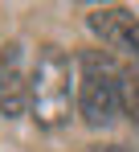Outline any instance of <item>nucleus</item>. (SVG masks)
Segmentation results:
<instances>
[{
	"label": "nucleus",
	"mask_w": 139,
	"mask_h": 152,
	"mask_svg": "<svg viewBox=\"0 0 139 152\" xmlns=\"http://www.w3.org/2000/svg\"><path fill=\"white\" fill-rule=\"evenodd\" d=\"M119 107L127 111V119L139 127V70H127L123 74V95H119Z\"/></svg>",
	"instance_id": "obj_5"
},
{
	"label": "nucleus",
	"mask_w": 139,
	"mask_h": 152,
	"mask_svg": "<svg viewBox=\"0 0 139 152\" xmlns=\"http://www.w3.org/2000/svg\"><path fill=\"white\" fill-rule=\"evenodd\" d=\"M86 25L94 37H102V45L127 53V58H139V21L127 8H94Z\"/></svg>",
	"instance_id": "obj_3"
},
{
	"label": "nucleus",
	"mask_w": 139,
	"mask_h": 152,
	"mask_svg": "<svg viewBox=\"0 0 139 152\" xmlns=\"http://www.w3.org/2000/svg\"><path fill=\"white\" fill-rule=\"evenodd\" d=\"M86 152H127V148H123V144H90Z\"/></svg>",
	"instance_id": "obj_6"
},
{
	"label": "nucleus",
	"mask_w": 139,
	"mask_h": 152,
	"mask_svg": "<svg viewBox=\"0 0 139 152\" xmlns=\"http://www.w3.org/2000/svg\"><path fill=\"white\" fill-rule=\"evenodd\" d=\"M29 111L41 127H62L70 119V58L57 45H41L29 74Z\"/></svg>",
	"instance_id": "obj_2"
},
{
	"label": "nucleus",
	"mask_w": 139,
	"mask_h": 152,
	"mask_svg": "<svg viewBox=\"0 0 139 152\" xmlns=\"http://www.w3.org/2000/svg\"><path fill=\"white\" fill-rule=\"evenodd\" d=\"M25 45L21 41H8L0 50V115H25L29 107V78H25Z\"/></svg>",
	"instance_id": "obj_4"
},
{
	"label": "nucleus",
	"mask_w": 139,
	"mask_h": 152,
	"mask_svg": "<svg viewBox=\"0 0 139 152\" xmlns=\"http://www.w3.org/2000/svg\"><path fill=\"white\" fill-rule=\"evenodd\" d=\"M119 95H123V74L115 58L102 50H82L78 53V115L90 127H106L115 119Z\"/></svg>",
	"instance_id": "obj_1"
}]
</instances>
